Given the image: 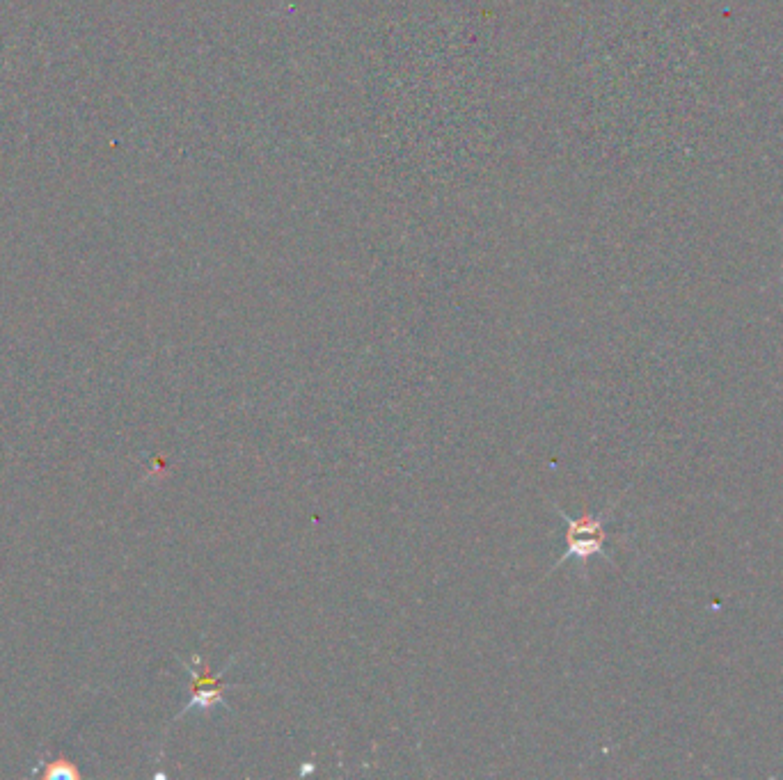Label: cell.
I'll list each match as a JSON object with an SVG mask.
<instances>
[{"instance_id":"6da1fadb","label":"cell","mask_w":783,"mask_h":780,"mask_svg":"<svg viewBox=\"0 0 783 780\" xmlns=\"http://www.w3.org/2000/svg\"><path fill=\"white\" fill-rule=\"evenodd\" d=\"M616 504L607 506L603 513H584L580 517H571L568 513L561 511V508L555 504V513H559L561 520L566 522V552L561 554V559L555 561V565L548 570V579L552 572L568 561H577L580 563V572L587 575V563L593 556H603L607 563H614L612 554L607 552V520L612 517Z\"/></svg>"},{"instance_id":"7a4b0ae2","label":"cell","mask_w":783,"mask_h":780,"mask_svg":"<svg viewBox=\"0 0 783 780\" xmlns=\"http://www.w3.org/2000/svg\"><path fill=\"white\" fill-rule=\"evenodd\" d=\"M236 659H239V652L229 659L227 666L223 668V673L220 675H211L209 666L204 664L202 655H195L191 657V662H184L181 659V664H184L188 678H191V700H188L184 710H181L174 719H181V716L191 714V712H200V714H211L213 710H229L227 705V689H239L243 687L241 682H225V671L227 668H232Z\"/></svg>"}]
</instances>
